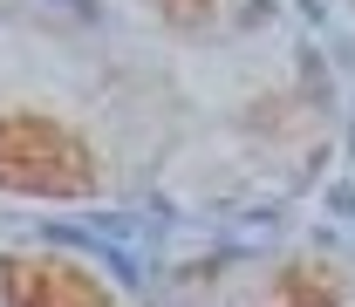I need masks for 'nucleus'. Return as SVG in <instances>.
I'll return each instance as SVG.
<instances>
[{
	"instance_id": "nucleus-4",
	"label": "nucleus",
	"mask_w": 355,
	"mask_h": 307,
	"mask_svg": "<svg viewBox=\"0 0 355 307\" xmlns=\"http://www.w3.org/2000/svg\"><path fill=\"white\" fill-rule=\"evenodd\" d=\"M150 7H157L171 28H184V35H191V28H205V21H212V7H219V0H150Z\"/></svg>"
},
{
	"instance_id": "nucleus-2",
	"label": "nucleus",
	"mask_w": 355,
	"mask_h": 307,
	"mask_svg": "<svg viewBox=\"0 0 355 307\" xmlns=\"http://www.w3.org/2000/svg\"><path fill=\"white\" fill-rule=\"evenodd\" d=\"M0 307H116V301L83 260L7 253L0 260Z\"/></svg>"
},
{
	"instance_id": "nucleus-1",
	"label": "nucleus",
	"mask_w": 355,
	"mask_h": 307,
	"mask_svg": "<svg viewBox=\"0 0 355 307\" xmlns=\"http://www.w3.org/2000/svg\"><path fill=\"white\" fill-rule=\"evenodd\" d=\"M96 150L69 123L42 109H7L0 116V191L14 198H96Z\"/></svg>"
},
{
	"instance_id": "nucleus-3",
	"label": "nucleus",
	"mask_w": 355,
	"mask_h": 307,
	"mask_svg": "<svg viewBox=\"0 0 355 307\" xmlns=\"http://www.w3.org/2000/svg\"><path fill=\"white\" fill-rule=\"evenodd\" d=\"M273 307H342V294L328 287V273L294 266V273H280V280H273Z\"/></svg>"
}]
</instances>
